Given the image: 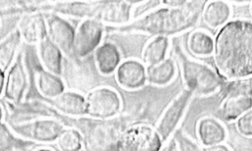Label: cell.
Returning <instances> with one entry per match:
<instances>
[{
    "instance_id": "obj_1",
    "label": "cell",
    "mask_w": 252,
    "mask_h": 151,
    "mask_svg": "<svg viewBox=\"0 0 252 151\" xmlns=\"http://www.w3.org/2000/svg\"><path fill=\"white\" fill-rule=\"evenodd\" d=\"M218 75L226 81L252 76V22L231 20L217 31L212 53Z\"/></svg>"
},
{
    "instance_id": "obj_2",
    "label": "cell",
    "mask_w": 252,
    "mask_h": 151,
    "mask_svg": "<svg viewBox=\"0 0 252 151\" xmlns=\"http://www.w3.org/2000/svg\"><path fill=\"white\" fill-rule=\"evenodd\" d=\"M207 1H187L179 8L159 7L128 25L112 27L119 32H142L154 36L175 35L194 27Z\"/></svg>"
},
{
    "instance_id": "obj_3",
    "label": "cell",
    "mask_w": 252,
    "mask_h": 151,
    "mask_svg": "<svg viewBox=\"0 0 252 151\" xmlns=\"http://www.w3.org/2000/svg\"><path fill=\"white\" fill-rule=\"evenodd\" d=\"M174 55L179 65L185 88L192 92L193 95L208 97L222 88L223 79L212 67L188 57L179 45L175 46Z\"/></svg>"
},
{
    "instance_id": "obj_4",
    "label": "cell",
    "mask_w": 252,
    "mask_h": 151,
    "mask_svg": "<svg viewBox=\"0 0 252 151\" xmlns=\"http://www.w3.org/2000/svg\"><path fill=\"white\" fill-rule=\"evenodd\" d=\"M78 126L83 136L85 151H118V141L121 134L117 119L94 120L79 119Z\"/></svg>"
},
{
    "instance_id": "obj_5",
    "label": "cell",
    "mask_w": 252,
    "mask_h": 151,
    "mask_svg": "<svg viewBox=\"0 0 252 151\" xmlns=\"http://www.w3.org/2000/svg\"><path fill=\"white\" fill-rule=\"evenodd\" d=\"M13 132L32 143L56 142L65 125L54 117H37L26 122L10 125Z\"/></svg>"
},
{
    "instance_id": "obj_6",
    "label": "cell",
    "mask_w": 252,
    "mask_h": 151,
    "mask_svg": "<svg viewBox=\"0 0 252 151\" xmlns=\"http://www.w3.org/2000/svg\"><path fill=\"white\" fill-rule=\"evenodd\" d=\"M250 109H252L251 79L228 81L224 97L220 105L221 118L226 122H232Z\"/></svg>"
},
{
    "instance_id": "obj_7",
    "label": "cell",
    "mask_w": 252,
    "mask_h": 151,
    "mask_svg": "<svg viewBox=\"0 0 252 151\" xmlns=\"http://www.w3.org/2000/svg\"><path fill=\"white\" fill-rule=\"evenodd\" d=\"M86 99V117L94 120H111L121 112L120 94L109 86H98L91 89Z\"/></svg>"
},
{
    "instance_id": "obj_8",
    "label": "cell",
    "mask_w": 252,
    "mask_h": 151,
    "mask_svg": "<svg viewBox=\"0 0 252 151\" xmlns=\"http://www.w3.org/2000/svg\"><path fill=\"white\" fill-rule=\"evenodd\" d=\"M162 143L155 127L139 124L131 126L121 132L118 151H159Z\"/></svg>"
},
{
    "instance_id": "obj_9",
    "label": "cell",
    "mask_w": 252,
    "mask_h": 151,
    "mask_svg": "<svg viewBox=\"0 0 252 151\" xmlns=\"http://www.w3.org/2000/svg\"><path fill=\"white\" fill-rule=\"evenodd\" d=\"M103 24L94 18H86L75 29L72 56L84 59L101 44Z\"/></svg>"
},
{
    "instance_id": "obj_10",
    "label": "cell",
    "mask_w": 252,
    "mask_h": 151,
    "mask_svg": "<svg viewBox=\"0 0 252 151\" xmlns=\"http://www.w3.org/2000/svg\"><path fill=\"white\" fill-rule=\"evenodd\" d=\"M192 97V92L184 88L174 97V99L162 112L155 127L162 142H166L175 131L186 113Z\"/></svg>"
},
{
    "instance_id": "obj_11",
    "label": "cell",
    "mask_w": 252,
    "mask_h": 151,
    "mask_svg": "<svg viewBox=\"0 0 252 151\" xmlns=\"http://www.w3.org/2000/svg\"><path fill=\"white\" fill-rule=\"evenodd\" d=\"M29 88V76L23 60L20 55L14 64L6 73L4 98L11 104H20L26 96Z\"/></svg>"
},
{
    "instance_id": "obj_12",
    "label": "cell",
    "mask_w": 252,
    "mask_h": 151,
    "mask_svg": "<svg viewBox=\"0 0 252 151\" xmlns=\"http://www.w3.org/2000/svg\"><path fill=\"white\" fill-rule=\"evenodd\" d=\"M47 37L60 49L66 57H71L73 53V44L75 28L72 25L56 13L45 16Z\"/></svg>"
},
{
    "instance_id": "obj_13",
    "label": "cell",
    "mask_w": 252,
    "mask_h": 151,
    "mask_svg": "<svg viewBox=\"0 0 252 151\" xmlns=\"http://www.w3.org/2000/svg\"><path fill=\"white\" fill-rule=\"evenodd\" d=\"M114 76L121 88L125 90L140 89L147 82L146 66L137 59H125L117 67Z\"/></svg>"
},
{
    "instance_id": "obj_14",
    "label": "cell",
    "mask_w": 252,
    "mask_h": 151,
    "mask_svg": "<svg viewBox=\"0 0 252 151\" xmlns=\"http://www.w3.org/2000/svg\"><path fill=\"white\" fill-rule=\"evenodd\" d=\"M139 1H100L94 19L108 25L123 26L130 23L133 5Z\"/></svg>"
},
{
    "instance_id": "obj_15",
    "label": "cell",
    "mask_w": 252,
    "mask_h": 151,
    "mask_svg": "<svg viewBox=\"0 0 252 151\" xmlns=\"http://www.w3.org/2000/svg\"><path fill=\"white\" fill-rule=\"evenodd\" d=\"M17 29L21 38L28 44H38L47 37L45 17L39 13H32L24 16L18 25Z\"/></svg>"
},
{
    "instance_id": "obj_16",
    "label": "cell",
    "mask_w": 252,
    "mask_h": 151,
    "mask_svg": "<svg viewBox=\"0 0 252 151\" xmlns=\"http://www.w3.org/2000/svg\"><path fill=\"white\" fill-rule=\"evenodd\" d=\"M196 135L202 146H211L223 143L227 137V131L220 121L211 116H205L196 124Z\"/></svg>"
},
{
    "instance_id": "obj_17",
    "label": "cell",
    "mask_w": 252,
    "mask_h": 151,
    "mask_svg": "<svg viewBox=\"0 0 252 151\" xmlns=\"http://www.w3.org/2000/svg\"><path fill=\"white\" fill-rule=\"evenodd\" d=\"M94 58L98 73L103 76L113 74L122 61L120 50L111 41L101 43L94 52Z\"/></svg>"
},
{
    "instance_id": "obj_18",
    "label": "cell",
    "mask_w": 252,
    "mask_h": 151,
    "mask_svg": "<svg viewBox=\"0 0 252 151\" xmlns=\"http://www.w3.org/2000/svg\"><path fill=\"white\" fill-rule=\"evenodd\" d=\"M50 104L61 114L70 117L86 116L85 96L74 90H65L57 97L50 100Z\"/></svg>"
},
{
    "instance_id": "obj_19",
    "label": "cell",
    "mask_w": 252,
    "mask_h": 151,
    "mask_svg": "<svg viewBox=\"0 0 252 151\" xmlns=\"http://www.w3.org/2000/svg\"><path fill=\"white\" fill-rule=\"evenodd\" d=\"M36 46L37 57L42 69L60 76L63 71V54L60 49L48 37L43 39Z\"/></svg>"
},
{
    "instance_id": "obj_20",
    "label": "cell",
    "mask_w": 252,
    "mask_h": 151,
    "mask_svg": "<svg viewBox=\"0 0 252 151\" xmlns=\"http://www.w3.org/2000/svg\"><path fill=\"white\" fill-rule=\"evenodd\" d=\"M231 16L230 4L226 1H207L201 18L203 23L211 28H220L227 22Z\"/></svg>"
},
{
    "instance_id": "obj_21",
    "label": "cell",
    "mask_w": 252,
    "mask_h": 151,
    "mask_svg": "<svg viewBox=\"0 0 252 151\" xmlns=\"http://www.w3.org/2000/svg\"><path fill=\"white\" fill-rule=\"evenodd\" d=\"M176 75V65L172 58H165L162 62L146 67L147 82L155 86L169 84Z\"/></svg>"
},
{
    "instance_id": "obj_22",
    "label": "cell",
    "mask_w": 252,
    "mask_h": 151,
    "mask_svg": "<svg viewBox=\"0 0 252 151\" xmlns=\"http://www.w3.org/2000/svg\"><path fill=\"white\" fill-rule=\"evenodd\" d=\"M35 86L39 94L45 98L53 99L65 91L63 79L44 69H40L35 75Z\"/></svg>"
},
{
    "instance_id": "obj_23",
    "label": "cell",
    "mask_w": 252,
    "mask_h": 151,
    "mask_svg": "<svg viewBox=\"0 0 252 151\" xmlns=\"http://www.w3.org/2000/svg\"><path fill=\"white\" fill-rule=\"evenodd\" d=\"M186 45L189 53L197 58L209 57L213 53L214 39L204 29H195L187 35Z\"/></svg>"
},
{
    "instance_id": "obj_24",
    "label": "cell",
    "mask_w": 252,
    "mask_h": 151,
    "mask_svg": "<svg viewBox=\"0 0 252 151\" xmlns=\"http://www.w3.org/2000/svg\"><path fill=\"white\" fill-rule=\"evenodd\" d=\"M169 48V39L165 36H154L150 39L142 51V63L147 66L157 65L162 62Z\"/></svg>"
},
{
    "instance_id": "obj_25",
    "label": "cell",
    "mask_w": 252,
    "mask_h": 151,
    "mask_svg": "<svg viewBox=\"0 0 252 151\" xmlns=\"http://www.w3.org/2000/svg\"><path fill=\"white\" fill-rule=\"evenodd\" d=\"M21 41L22 38L17 28L9 32L0 41V71L3 73L6 74L14 64Z\"/></svg>"
},
{
    "instance_id": "obj_26",
    "label": "cell",
    "mask_w": 252,
    "mask_h": 151,
    "mask_svg": "<svg viewBox=\"0 0 252 151\" xmlns=\"http://www.w3.org/2000/svg\"><path fill=\"white\" fill-rule=\"evenodd\" d=\"M100 2H61L54 5V11L67 16L94 18Z\"/></svg>"
},
{
    "instance_id": "obj_27",
    "label": "cell",
    "mask_w": 252,
    "mask_h": 151,
    "mask_svg": "<svg viewBox=\"0 0 252 151\" xmlns=\"http://www.w3.org/2000/svg\"><path fill=\"white\" fill-rule=\"evenodd\" d=\"M60 151H81L83 149V136L76 127H65L56 140Z\"/></svg>"
},
{
    "instance_id": "obj_28",
    "label": "cell",
    "mask_w": 252,
    "mask_h": 151,
    "mask_svg": "<svg viewBox=\"0 0 252 151\" xmlns=\"http://www.w3.org/2000/svg\"><path fill=\"white\" fill-rule=\"evenodd\" d=\"M27 141L21 140L5 123H0V151H13L19 146H25Z\"/></svg>"
},
{
    "instance_id": "obj_29",
    "label": "cell",
    "mask_w": 252,
    "mask_h": 151,
    "mask_svg": "<svg viewBox=\"0 0 252 151\" xmlns=\"http://www.w3.org/2000/svg\"><path fill=\"white\" fill-rule=\"evenodd\" d=\"M236 131L244 137H252V109L242 114L235 121Z\"/></svg>"
},
{
    "instance_id": "obj_30",
    "label": "cell",
    "mask_w": 252,
    "mask_h": 151,
    "mask_svg": "<svg viewBox=\"0 0 252 151\" xmlns=\"http://www.w3.org/2000/svg\"><path fill=\"white\" fill-rule=\"evenodd\" d=\"M161 3L160 1H139L138 3L135 4L132 8L131 12V20L135 21L148 13L156 10L160 6Z\"/></svg>"
},
{
    "instance_id": "obj_31",
    "label": "cell",
    "mask_w": 252,
    "mask_h": 151,
    "mask_svg": "<svg viewBox=\"0 0 252 151\" xmlns=\"http://www.w3.org/2000/svg\"><path fill=\"white\" fill-rule=\"evenodd\" d=\"M176 151H201V148L191 138L179 131L174 136Z\"/></svg>"
},
{
    "instance_id": "obj_32",
    "label": "cell",
    "mask_w": 252,
    "mask_h": 151,
    "mask_svg": "<svg viewBox=\"0 0 252 151\" xmlns=\"http://www.w3.org/2000/svg\"><path fill=\"white\" fill-rule=\"evenodd\" d=\"M201 151H231V149L224 143L215 144L211 146H203Z\"/></svg>"
},
{
    "instance_id": "obj_33",
    "label": "cell",
    "mask_w": 252,
    "mask_h": 151,
    "mask_svg": "<svg viewBox=\"0 0 252 151\" xmlns=\"http://www.w3.org/2000/svg\"><path fill=\"white\" fill-rule=\"evenodd\" d=\"M160 3L164 7L179 8V7L184 6L187 3V1L186 0H163V1H160Z\"/></svg>"
},
{
    "instance_id": "obj_34",
    "label": "cell",
    "mask_w": 252,
    "mask_h": 151,
    "mask_svg": "<svg viewBox=\"0 0 252 151\" xmlns=\"http://www.w3.org/2000/svg\"><path fill=\"white\" fill-rule=\"evenodd\" d=\"M5 77L6 74L0 71V96L3 95L4 93V86H5Z\"/></svg>"
},
{
    "instance_id": "obj_35",
    "label": "cell",
    "mask_w": 252,
    "mask_h": 151,
    "mask_svg": "<svg viewBox=\"0 0 252 151\" xmlns=\"http://www.w3.org/2000/svg\"><path fill=\"white\" fill-rule=\"evenodd\" d=\"M175 143H174V140L169 142V144L166 145V147L162 150V151H175Z\"/></svg>"
},
{
    "instance_id": "obj_36",
    "label": "cell",
    "mask_w": 252,
    "mask_h": 151,
    "mask_svg": "<svg viewBox=\"0 0 252 151\" xmlns=\"http://www.w3.org/2000/svg\"><path fill=\"white\" fill-rule=\"evenodd\" d=\"M3 117H4V111H3V108H2V106L0 105V123H2Z\"/></svg>"
},
{
    "instance_id": "obj_37",
    "label": "cell",
    "mask_w": 252,
    "mask_h": 151,
    "mask_svg": "<svg viewBox=\"0 0 252 151\" xmlns=\"http://www.w3.org/2000/svg\"><path fill=\"white\" fill-rule=\"evenodd\" d=\"M32 151H53V150H52V149H49V148H44V147H42V148L34 149V150H32Z\"/></svg>"
},
{
    "instance_id": "obj_38",
    "label": "cell",
    "mask_w": 252,
    "mask_h": 151,
    "mask_svg": "<svg viewBox=\"0 0 252 151\" xmlns=\"http://www.w3.org/2000/svg\"><path fill=\"white\" fill-rule=\"evenodd\" d=\"M249 14L252 18V1H250V3H249Z\"/></svg>"
},
{
    "instance_id": "obj_39",
    "label": "cell",
    "mask_w": 252,
    "mask_h": 151,
    "mask_svg": "<svg viewBox=\"0 0 252 151\" xmlns=\"http://www.w3.org/2000/svg\"><path fill=\"white\" fill-rule=\"evenodd\" d=\"M251 81H252V78H251Z\"/></svg>"
},
{
    "instance_id": "obj_40",
    "label": "cell",
    "mask_w": 252,
    "mask_h": 151,
    "mask_svg": "<svg viewBox=\"0 0 252 151\" xmlns=\"http://www.w3.org/2000/svg\"><path fill=\"white\" fill-rule=\"evenodd\" d=\"M246 151H248V150H246Z\"/></svg>"
}]
</instances>
